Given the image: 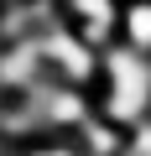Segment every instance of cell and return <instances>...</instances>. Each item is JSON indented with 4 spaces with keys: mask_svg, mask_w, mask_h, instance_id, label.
I'll return each instance as SVG.
<instances>
[{
    "mask_svg": "<svg viewBox=\"0 0 151 156\" xmlns=\"http://www.w3.org/2000/svg\"><path fill=\"white\" fill-rule=\"evenodd\" d=\"M104 73H110L104 120H115V125L146 120V109H151V57H141L135 47H104Z\"/></svg>",
    "mask_w": 151,
    "mask_h": 156,
    "instance_id": "obj_1",
    "label": "cell"
},
{
    "mask_svg": "<svg viewBox=\"0 0 151 156\" xmlns=\"http://www.w3.org/2000/svg\"><path fill=\"white\" fill-rule=\"evenodd\" d=\"M120 0H63V21L89 47H110V37L120 31Z\"/></svg>",
    "mask_w": 151,
    "mask_h": 156,
    "instance_id": "obj_2",
    "label": "cell"
},
{
    "mask_svg": "<svg viewBox=\"0 0 151 156\" xmlns=\"http://www.w3.org/2000/svg\"><path fill=\"white\" fill-rule=\"evenodd\" d=\"M120 37H125V47H135L141 57H151V0H125Z\"/></svg>",
    "mask_w": 151,
    "mask_h": 156,
    "instance_id": "obj_3",
    "label": "cell"
},
{
    "mask_svg": "<svg viewBox=\"0 0 151 156\" xmlns=\"http://www.w3.org/2000/svg\"><path fill=\"white\" fill-rule=\"evenodd\" d=\"M78 135H84V151L89 156H125V140H120L115 120H84Z\"/></svg>",
    "mask_w": 151,
    "mask_h": 156,
    "instance_id": "obj_4",
    "label": "cell"
},
{
    "mask_svg": "<svg viewBox=\"0 0 151 156\" xmlns=\"http://www.w3.org/2000/svg\"><path fill=\"white\" fill-rule=\"evenodd\" d=\"M31 156H73V151H63V146H52V151H31Z\"/></svg>",
    "mask_w": 151,
    "mask_h": 156,
    "instance_id": "obj_5",
    "label": "cell"
}]
</instances>
